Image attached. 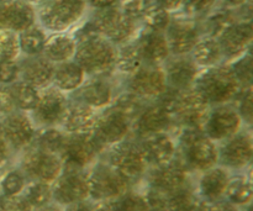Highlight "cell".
I'll return each mask as SVG.
<instances>
[{
	"label": "cell",
	"mask_w": 253,
	"mask_h": 211,
	"mask_svg": "<svg viewBox=\"0 0 253 211\" xmlns=\"http://www.w3.org/2000/svg\"><path fill=\"white\" fill-rule=\"evenodd\" d=\"M158 99V104L169 114L172 120L182 124L185 128H203L209 116V103L194 88L166 89Z\"/></svg>",
	"instance_id": "cell-1"
},
{
	"label": "cell",
	"mask_w": 253,
	"mask_h": 211,
	"mask_svg": "<svg viewBox=\"0 0 253 211\" xmlns=\"http://www.w3.org/2000/svg\"><path fill=\"white\" fill-rule=\"evenodd\" d=\"M193 88L209 105H225L237 98L242 86L235 78L231 67L214 66L197 77Z\"/></svg>",
	"instance_id": "cell-2"
},
{
	"label": "cell",
	"mask_w": 253,
	"mask_h": 211,
	"mask_svg": "<svg viewBox=\"0 0 253 211\" xmlns=\"http://www.w3.org/2000/svg\"><path fill=\"white\" fill-rule=\"evenodd\" d=\"M76 44V63L85 73L104 77L113 71L115 67L116 49L110 41L103 36H94L77 42Z\"/></svg>",
	"instance_id": "cell-3"
},
{
	"label": "cell",
	"mask_w": 253,
	"mask_h": 211,
	"mask_svg": "<svg viewBox=\"0 0 253 211\" xmlns=\"http://www.w3.org/2000/svg\"><path fill=\"white\" fill-rule=\"evenodd\" d=\"M183 158L187 167L195 170L214 168L219 161V150L202 128H185L180 138Z\"/></svg>",
	"instance_id": "cell-4"
},
{
	"label": "cell",
	"mask_w": 253,
	"mask_h": 211,
	"mask_svg": "<svg viewBox=\"0 0 253 211\" xmlns=\"http://www.w3.org/2000/svg\"><path fill=\"white\" fill-rule=\"evenodd\" d=\"M85 10V0H46L40 19L51 31L62 32L76 24Z\"/></svg>",
	"instance_id": "cell-5"
},
{
	"label": "cell",
	"mask_w": 253,
	"mask_h": 211,
	"mask_svg": "<svg viewBox=\"0 0 253 211\" xmlns=\"http://www.w3.org/2000/svg\"><path fill=\"white\" fill-rule=\"evenodd\" d=\"M130 183L109 166H98L88 177L89 197L99 202H109L127 192Z\"/></svg>",
	"instance_id": "cell-6"
},
{
	"label": "cell",
	"mask_w": 253,
	"mask_h": 211,
	"mask_svg": "<svg viewBox=\"0 0 253 211\" xmlns=\"http://www.w3.org/2000/svg\"><path fill=\"white\" fill-rule=\"evenodd\" d=\"M110 166L131 183L143 174L147 161L140 145L124 140L111 147Z\"/></svg>",
	"instance_id": "cell-7"
},
{
	"label": "cell",
	"mask_w": 253,
	"mask_h": 211,
	"mask_svg": "<svg viewBox=\"0 0 253 211\" xmlns=\"http://www.w3.org/2000/svg\"><path fill=\"white\" fill-rule=\"evenodd\" d=\"M91 21L98 29L99 34L111 43H123L127 41L135 31V21L114 6L99 10Z\"/></svg>",
	"instance_id": "cell-8"
},
{
	"label": "cell",
	"mask_w": 253,
	"mask_h": 211,
	"mask_svg": "<svg viewBox=\"0 0 253 211\" xmlns=\"http://www.w3.org/2000/svg\"><path fill=\"white\" fill-rule=\"evenodd\" d=\"M52 197L57 203L67 207L84 202L89 197L88 177L82 173V169L66 168V172L57 178Z\"/></svg>",
	"instance_id": "cell-9"
},
{
	"label": "cell",
	"mask_w": 253,
	"mask_h": 211,
	"mask_svg": "<svg viewBox=\"0 0 253 211\" xmlns=\"http://www.w3.org/2000/svg\"><path fill=\"white\" fill-rule=\"evenodd\" d=\"M101 148L94 140L93 135H71L67 136L66 143L61 156L66 168L83 169L95 160Z\"/></svg>",
	"instance_id": "cell-10"
},
{
	"label": "cell",
	"mask_w": 253,
	"mask_h": 211,
	"mask_svg": "<svg viewBox=\"0 0 253 211\" xmlns=\"http://www.w3.org/2000/svg\"><path fill=\"white\" fill-rule=\"evenodd\" d=\"M166 89V74L158 66H142L137 72L131 74L128 82V93L138 96L142 100L160 98Z\"/></svg>",
	"instance_id": "cell-11"
},
{
	"label": "cell",
	"mask_w": 253,
	"mask_h": 211,
	"mask_svg": "<svg viewBox=\"0 0 253 211\" xmlns=\"http://www.w3.org/2000/svg\"><path fill=\"white\" fill-rule=\"evenodd\" d=\"M242 119L237 110L229 105H219L210 111L204 124L205 135L211 141H226L239 133Z\"/></svg>",
	"instance_id": "cell-12"
},
{
	"label": "cell",
	"mask_w": 253,
	"mask_h": 211,
	"mask_svg": "<svg viewBox=\"0 0 253 211\" xmlns=\"http://www.w3.org/2000/svg\"><path fill=\"white\" fill-rule=\"evenodd\" d=\"M22 167L32 178L49 184L51 182H56L57 178L62 174L63 163L58 156L47 153L36 147L27 151L22 161Z\"/></svg>",
	"instance_id": "cell-13"
},
{
	"label": "cell",
	"mask_w": 253,
	"mask_h": 211,
	"mask_svg": "<svg viewBox=\"0 0 253 211\" xmlns=\"http://www.w3.org/2000/svg\"><path fill=\"white\" fill-rule=\"evenodd\" d=\"M131 121L114 109H110L103 116H98L93 135L99 147L114 146L125 140L130 131Z\"/></svg>",
	"instance_id": "cell-14"
},
{
	"label": "cell",
	"mask_w": 253,
	"mask_h": 211,
	"mask_svg": "<svg viewBox=\"0 0 253 211\" xmlns=\"http://www.w3.org/2000/svg\"><path fill=\"white\" fill-rule=\"evenodd\" d=\"M35 22V11L25 0H6L0 4V29L22 32Z\"/></svg>",
	"instance_id": "cell-15"
},
{
	"label": "cell",
	"mask_w": 253,
	"mask_h": 211,
	"mask_svg": "<svg viewBox=\"0 0 253 211\" xmlns=\"http://www.w3.org/2000/svg\"><path fill=\"white\" fill-rule=\"evenodd\" d=\"M252 36L253 30L251 22H234L217 37L222 56L227 58H237L244 56L251 44Z\"/></svg>",
	"instance_id": "cell-16"
},
{
	"label": "cell",
	"mask_w": 253,
	"mask_h": 211,
	"mask_svg": "<svg viewBox=\"0 0 253 211\" xmlns=\"http://www.w3.org/2000/svg\"><path fill=\"white\" fill-rule=\"evenodd\" d=\"M68 106L66 95L58 89H46L40 93V99L34 109L35 119L39 124L46 126L61 123Z\"/></svg>",
	"instance_id": "cell-17"
},
{
	"label": "cell",
	"mask_w": 253,
	"mask_h": 211,
	"mask_svg": "<svg viewBox=\"0 0 253 211\" xmlns=\"http://www.w3.org/2000/svg\"><path fill=\"white\" fill-rule=\"evenodd\" d=\"M169 52L177 56H183L193 51L199 41V29L194 21L190 20H174L167 27V36Z\"/></svg>",
	"instance_id": "cell-18"
},
{
	"label": "cell",
	"mask_w": 253,
	"mask_h": 211,
	"mask_svg": "<svg viewBox=\"0 0 253 211\" xmlns=\"http://www.w3.org/2000/svg\"><path fill=\"white\" fill-rule=\"evenodd\" d=\"M252 151L251 136L245 132L236 133L225 141L219 151V158L226 167L244 168L251 162Z\"/></svg>",
	"instance_id": "cell-19"
},
{
	"label": "cell",
	"mask_w": 253,
	"mask_h": 211,
	"mask_svg": "<svg viewBox=\"0 0 253 211\" xmlns=\"http://www.w3.org/2000/svg\"><path fill=\"white\" fill-rule=\"evenodd\" d=\"M1 127L7 143L15 150L26 148L34 141V124L24 114L12 113L5 116Z\"/></svg>",
	"instance_id": "cell-20"
},
{
	"label": "cell",
	"mask_w": 253,
	"mask_h": 211,
	"mask_svg": "<svg viewBox=\"0 0 253 211\" xmlns=\"http://www.w3.org/2000/svg\"><path fill=\"white\" fill-rule=\"evenodd\" d=\"M142 138L140 147L147 163L157 167L174 160L175 145L166 132L152 133L143 136Z\"/></svg>",
	"instance_id": "cell-21"
},
{
	"label": "cell",
	"mask_w": 253,
	"mask_h": 211,
	"mask_svg": "<svg viewBox=\"0 0 253 211\" xmlns=\"http://www.w3.org/2000/svg\"><path fill=\"white\" fill-rule=\"evenodd\" d=\"M96 120L95 110L78 101L67 106L61 124L69 135H89L93 132Z\"/></svg>",
	"instance_id": "cell-22"
},
{
	"label": "cell",
	"mask_w": 253,
	"mask_h": 211,
	"mask_svg": "<svg viewBox=\"0 0 253 211\" xmlns=\"http://www.w3.org/2000/svg\"><path fill=\"white\" fill-rule=\"evenodd\" d=\"M151 187L173 192L184 187L187 183V169L179 161H170L166 165L157 166L150 175Z\"/></svg>",
	"instance_id": "cell-23"
},
{
	"label": "cell",
	"mask_w": 253,
	"mask_h": 211,
	"mask_svg": "<svg viewBox=\"0 0 253 211\" xmlns=\"http://www.w3.org/2000/svg\"><path fill=\"white\" fill-rule=\"evenodd\" d=\"M143 62L151 66H157L169 54V47L162 32L146 30L141 34L137 43Z\"/></svg>",
	"instance_id": "cell-24"
},
{
	"label": "cell",
	"mask_w": 253,
	"mask_h": 211,
	"mask_svg": "<svg viewBox=\"0 0 253 211\" xmlns=\"http://www.w3.org/2000/svg\"><path fill=\"white\" fill-rule=\"evenodd\" d=\"M173 124L169 114L160 105L145 106L140 115L136 119V130L141 136L152 135V133L166 132L168 127Z\"/></svg>",
	"instance_id": "cell-25"
},
{
	"label": "cell",
	"mask_w": 253,
	"mask_h": 211,
	"mask_svg": "<svg viewBox=\"0 0 253 211\" xmlns=\"http://www.w3.org/2000/svg\"><path fill=\"white\" fill-rule=\"evenodd\" d=\"M20 73L25 83L36 89L43 88L53 81L54 66L44 57L35 56L22 63L20 67Z\"/></svg>",
	"instance_id": "cell-26"
},
{
	"label": "cell",
	"mask_w": 253,
	"mask_h": 211,
	"mask_svg": "<svg viewBox=\"0 0 253 211\" xmlns=\"http://www.w3.org/2000/svg\"><path fill=\"white\" fill-rule=\"evenodd\" d=\"M166 81L175 90H185L194 86L198 77L197 64L188 58H177L170 62L166 71Z\"/></svg>",
	"instance_id": "cell-27"
},
{
	"label": "cell",
	"mask_w": 253,
	"mask_h": 211,
	"mask_svg": "<svg viewBox=\"0 0 253 211\" xmlns=\"http://www.w3.org/2000/svg\"><path fill=\"white\" fill-rule=\"evenodd\" d=\"M79 103L91 109L105 108L113 101L114 93L110 84L101 78L91 79L79 89Z\"/></svg>",
	"instance_id": "cell-28"
},
{
	"label": "cell",
	"mask_w": 253,
	"mask_h": 211,
	"mask_svg": "<svg viewBox=\"0 0 253 211\" xmlns=\"http://www.w3.org/2000/svg\"><path fill=\"white\" fill-rule=\"evenodd\" d=\"M229 174L222 168H210L200 178L199 189L207 202H217L226 192Z\"/></svg>",
	"instance_id": "cell-29"
},
{
	"label": "cell",
	"mask_w": 253,
	"mask_h": 211,
	"mask_svg": "<svg viewBox=\"0 0 253 211\" xmlns=\"http://www.w3.org/2000/svg\"><path fill=\"white\" fill-rule=\"evenodd\" d=\"M85 72L76 62H63L54 68L53 82L57 89L64 91H73L81 88L84 83Z\"/></svg>",
	"instance_id": "cell-30"
},
{
	"label": "cell",
	"mask_w": 253,
	"mask_h": 211,
	"mask_svg": "<svg viewBox=\"0 0 253 211\" xmlns=\"http://www.w3.org/2000/svg\"><path fill=\"white\" fill-rule=\"evenodd\" d=\"M76 41L67 35L57 34L48 37L43 47L44 58L52 63L68 62L76 53Z\"/></svg>",
	"instance_id": "cell-31"
},
{
	"label": "cell",
	"mask_w": 253,
	"mask_h": 211,
	"mask_svg": "<svg viewBox=\"0 0 253 211\" xmlns=\"http://www.w3.org/2000/svg\"><path fill=\"white\" fill-rule=\"evenodd\" d=\"M193 62L198 66L214 67L220 62L222 57L221 47L217 39L207 37L199 40L193 48Z\"/></svg>",
	"instance_id": "cell-32"
},
{
	"label": "cell",
	"mask_w": 253,
	"mask_h": 211,
	"mask_svg": "<svg viewBox=\"0 0 253 211\" xmlns=\"http://www.w3.org/2000/svg\"><path fill=\"white\" fill-rule=\"evenodd\" d=\"M46 40L47 39L44 32L40 27L34 26V25L29 27V29L24 30L22 32H20V35L17 36L20 51H22L24 53L29 54L31 57L39 56L40 53L43 52Z\"/></svg>",
	"instance_id": "cell-33"
},
{
	"label": "cell",
	"mask_w": 253,
	"mask_h": 211,
	"mask_svg": "<svg viewBox=\"0 0 253 211\" xmlns=\"http://www.w3.org/2000/svg\"><path fill=\"white\" fill-rule=\"evenodd\" d=\"M143 59L137 44H125L116 51L115 67L123 73L133 74L143 66Z\"/></svg>",
	"instance_id": "cell-34"
},
{
	"label": "cell",
	"mask_w": 253,
	"mask_h": 211,
	"mask_svg": "<svg viewBox=\"0 0 253 211\" xmlns=\"http://www.w3.org/2000/svg\"><path fill=\"white\" fill-rule=\"evenodd\" d=\"M9 91L16 108L21 110H34L40 99V91L35 86L22 82L12 83Z\"/></svg>",
	"instance_id": "cell-35"
},
{
	"label": "cell",
	"mask_w": 253,
	"mask_h": 211,
	"mask_svg": "<svg viewBox=\"0 0 253 211\" xmlns=\"http://www.w3.org/2000/svg\"><path fill=\"white\" fill-rule=\"evenodd\" d=\"M225 195L232 205H246L252 199L251 180L245 177L229 179Z\"/></svg>",
	"instance_id": "cell-36"
},
{
	"label": "cell",
	"mask_w": 253,
	"mask_h": 211,
	"mask_svg": "<svg viewBox=\"0 0 253 211\" xmlns=\"http://www.w3.org/2000/svg\"><path fill=\"white\" fill-rule=\"evenodd\" d=\"M199 203L194 193L184 185L169 193L167 211H194Z\"/></svg>",
	"instance_id": "cell-37"
},
{
	"label": "cell",
	"mask_w": 253,
	"mask_h": 211,
	"mask_svg": "<svg viewBox=\"0 0 253 211\" xmlns=\"http://www.w3.org/2000/svg\"><path fill=\"white\" fill-rule=\"evenodd\" d=\"M66 138L67 136L61 131L56 130V128H48V130L42 131L37 136L36 147L47 153L58 156L63 150Z\"/></svg>",
	"instance_id": "cell-38"
},
{
	"label": "cell",
	"mask_w": 253,
	"mask_h": 211,
	"mask_svg": "<svg viewBox=\"0 0 253 211\" xmlns=\"http://www.w3.org/2000/svg\"><path fill=\"white\" fill-rule=\"evenodd\" d=\"M24 198L34 209L39 210L49 204L52 199V188L48 183L36 180L26 188Z\"/></svg>",
	"instance_id": "cell-39"
},
{
	"label": "cell",
	"mask_w": 253,
	"mask_h": 211,
	"mask_svg": "<svg viewBox=\"0 0 253 211\" xmlns=\"http://www.w3.org/2000/svg\"><path fill=\"white\" fill-rule=\"evenodd\" d=\"M148 30H152L156 32H162L167 30L168 25L170 22L169 12L161 7L160 5L152 1V4L147 7V10L143 14L142 19Z\"/></svg>",
	"instance_id": "cell-40"
},
{
	"label": "cell",
	"mask_w": 253,
	"mask_h": 211,
	"mask_svg": "<svg viewBox=\"0 0 253 211\" xmlns=\"http://www.w3.org/2000/svg\"><path fill=\"white\" fill-rule=\"evenodd\" d=\"M143 101L145 100L140 99L138 96L133 95V94L131 93H127L119 96L111 109H114V110H116L118 113H120L121 115L127 118L130 121H132L133 119H137V116L140 115L141 111L145 109V103H143Z\"/></svg>",
	"instance_id": "cell-41"
},
{
	"label": "cell",
	"mask_w": 253,
	"mask_h": 211,
	"mask_svg": "<svg viewBox=\"0 0 253 211\" xmlns=\"http://www.w3.org/2000/svg\"><path fill=\"white\" fill-rule=\"evenodd\" d=\"M19 41L15 32L0 29V62L14 61L19 56Z\"/></svg>",
	"instance_id": "cell-42"
},
{
	"label": "cell",
	"mask_w": 253,
	"mask_h": 211,
	"mask_svg": "<svg viewBox=\"0 0 253 211\" xmlns=\"http://www.w3.org/2000/svg\"><path fill=\"white\" fill-rule=\"evenodd\" d=\"M116 211H148V205L143 195L136 193H125L114 202Z\"/></svg>",
	"instance_id": "cell-43"
},
{
	"label": "cell",
	"mask_w": 253,
	"mask_h": 211,
	"mask_svg": "<svg viewBox=\"0 0 253 211\" xmlns=\"http://www.w3.org/2000/svg\"><path fill=\"white\" fill-rule=\"evenodd\" d=\"M235 78L241 86L252 85V57L251 54H244L237 62H235L231 67Z\"/></svg>",
	"instance_id": "cell-44"
},
{
	"label": "cell",
	"mask_w": 253,
	"mask_h": 211,
	"mask_svg": "<svg viewBox=\"0 0 253 211\" xmlns=\"http://www.w3.org/2000/svg\"><path fill=\"white\" fill-rule=\"evenodd\" d=\"M1 189L6 197H16L25 189V178L20 172H9L1 180Z\"/></svg>",
	"instance_id": "cell-45"
},
{
	"label": "cell",
	"mask_w": 253,
	"mask_h": 211,
	"mask_svg": "<svg viewBox=\"0 0 253 211\" xmlns=\"http://www.w3.org/2000/svg\"><path fill=\"white\" fill-rule=\"evenodd\" d=\"M232 24H234V20H232L230 12H225V11L216 12L214 16H211L209 20H208L207 27L209 34L211 35L210 37L216 39V37H219L220 35L227 29V27L231 26Z\"/></svg>",
	"instance_id": "cell-46"
},
{
	"label": "cell",
	"mask_w": 253,
	"mask_h": 211,
	"mask_svg": "<svg viewBox=\"0 0 253 211\" xmlns=\"http://www.w3.org/2000/svg\"><path fill=\"white\" fill-rule=\"evenodd\" d=\"M153 0H121V11L130 17L131 20L136 21L142 19L143 14L147 7L152 4Z\"/></svg>",
	"instance_id": "cell-47"
},
{
	"label": "cell",
	"mask_w": 253,
	"mask_h": 211,
	"mask_svg": "<svg viewBox=\"0 0 253 211\" xmlns=\"http://www.w3.org/2000/svg\"><path fill=\"white\" fill-rule=\"evenodd\" d=\"M239 105H237V113L240 114L242 120L251 124L252 121V85L242 86L237 98Z\"/></svg>",
	"instance_id": "cell-48"
},
{
	"label": "cell",
	"mask_w": 253,
	"mask_h": 211,
	"mask_svg": "<svg viewBox=\"0 0 253 211\" xmlns=\"http://www.w3.org/2000/svg\"><path fill=\"white\" fill-rule=\"evenodd\" d=\"M0 211H36L25 200L24 197H6L0 198Z\"/></svg>",
	"instance_id": "cell-49"
},
{
	"label": "cell",
	"mask_w": 253,
	"mask_h": 211,
	"mask_svg": "<svg viewBox=\"0 0 253 211\" xmlns=\"http://www.w3.org/2000/svg\"><path fill=\"white\" fill-rule=\"evenodd\" d=\"M20 74V67L15 61L0 62V84L15 83Z\"/></svg>",
	"instance_id": "cell-50"
},
{
	"label": "cell",
	"mask_w": 253,
	"mask_h": 211,
	"mask_svg": "<svg viewBox=\"0 0 253 211\" xmlns=\"http://www.w3.org/2000/svg\"><path fill=\"white\" fill-rule=\"evenodd\" d=\"M216 0H185L184 4L187 7V11L190 14L200 15L209 11L215 4Z\"/></svg>",
	"instance_id": "cell-51"
},
{
	"label": "cell",
	"mask_w": 253,
	"mask_h": 211,
	"mask_svg": "<svg viewBox=\"0 0 253 211\" xmlns=\"http://www.w3.org/2000/svg\"><path fill=\"white\" fill-rule=\"evenodd\" d=\"M15 104L9 88H0V115H10L15 113Z\"/></svg>",
	"instance_id": "cell-52"
},
{
	"label": "cell",
	"mask_w": 253,
	"mask_h": 211,
	"mask_svg": "<svg viewBox=\"0 0 253 211\" xmlns=\"http://www.w3.org/2000/svg\"><path fill=\"white\" fill-rule=\"evenodd\" d=\"M194 211H236L234 205L229 203H220V202H204L199 203Z\"/></svg>",
	"instance_id": "cell-53"
},
{
	"label": "cell",
	"mask_w": 253,
	"mask_h": 211,
	"mask_svg": "<svg viewBox=\"0 0 253 211\" xmlns=\"http://www.w3.org/2000/svg\"><path fill=\"white\" fill-rule=\"evenodd\" d=\"M185 0H155L156 4L160 5L165 10L169 11H174V10L179 9L182 5H184Z\"/></svg>",
	"instance_id": "cell-54"
},
{
	"label": "cell",
	"mask_w": 253,
	"mask_h": 211,
	"mask_svg": "<svg viewBox=\"0 0 253 211\" xmlns=\"http://www.w3.org/2000/svg\"><path fill=\"white\" fill-rule=\"evenodd\" d=\"M89 4L93 5L96 9H106V7H113L119 0H88Z\"/></svg>",
	"instance_id": "cell-55"
},
{
	"label": "cell",
	"mask_w": 253,
	"mask_h": 211,
	"mask_svg": "<svg viewBox=\"0 0 253 211\" xmlns=\"http://www.w3.org/2000/svg\"><path fill=\"white\" fill-rule=\"evenodd\" d=\"M93 208L90 204H88V203H85V200L84 202H79V203H76V204H72V205H68V209L66 211H93Z\"/></svg>",
	"instance_id": "cell-56"
},
{
	"label": "cell",
	"mask_w": 253,
	"mask_h": 211,
	"mask_svg": "<svg viewBox=\"0 0 253 211\" xmlns=\"http://www.w3.org/2000/svg\"><path fill=\"white\" fill-rule=\"evenodd\" d=\"M93 211H116L113 202H100L96 207L93 208Z\"/></svg>",
	"instance_id": "cell-57"
},
{
	"label": "cell",
	"mask_w": 253,
	"mask_h": 211,
	"mask_svg": "<svg viewBox=\"0 0 253 211\" xmlns=\"http://www.w3.org/2000/svg\"><path fill=\"white\" fill-rule=\"evenodd\" d=\"M249 0H226L227 4L232 5V6H240V5H245Z\"/></svg>",
	"instance_id": "cell-58"
},
{
	"label": "cell",
	"mask_w": 253,
	"mask_h": 211,
	"mask_svg": "<svg viewBox=\"0 0 253 211\" xmlns=\"http://www.w3.org/2000/svg\"><path fill=\"white\" fill-rule=\"evenodd\" d=\"M36 211H61V210H59L58 208H56V207H48V205H47V207L41 208V209H39Z\"/></svg>",
	"instance_id": "cell-59"
},
{
	"label": "cell",
	"mask_w": 253,
	"mask_h": 211,
	"mask_svg": "<svg viewBox=\"0 0 253 211\" xmlns=\"http://www.w3.org/2000/svg\"><path fill=\"white\" fill-rule=\"evenodd\" d=\"M25 1H27L30 4V2H34V4H40V2H44L46 0H25Z\"/></svg>",
	"instance_id": "cell-60"
},
{
	"label": "cell",
	"mask_w": 253,
	"mask_h": 211,
	"mask_svg": "<svg viewBox=\"0 0 253 211\" xmlns=\"http://www.w3.org/2000/svg\"><path fill=\"white\" fill-rule=\"evenodd\" d=\"M4 1H6V0H0V4H1V2H4Z\"/></svg>",
	"instance_id": "cell-61"
}]
</instances>
